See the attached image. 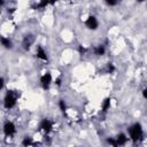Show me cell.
<instances>
[{
    "label": "cell",
    "instance_id": "cell-17",
    "mask_svg": "<svg viewBox=\"0 0 147 147\" xmlns=\"http://www.w3.org/2000/svg\"><path fill=\"white\" fill-rule=\"evenodd\" d=\"M115 70H116V68H115L114 63H108L107 64V74H114Z\"/></svg>",
    "mask_w": 147,
    "mask_h": 147
},
{
    "label": "cell",
    "instance_id": "cell-11",
    "mask_svg": "<svg viewBox=\"0 0 147 147\" xmlns=\"http://www.w3.org/2000/svg\"><path fill=\"white\" fill-rule=\"evenodd\" d=\"M110 108H111V98L107 96L101 101V111L102 113H107Z\"/></svg>",
    "mask_w": 147,
    "mask_h": 147
},
{
    "label": "cell",
    "instance_id": "cell-20",
    "mask_svg": "<svg viewBox=\"0 0 147 147\" xmlns=\"http://www.w3.org/2000/svg\"><path fill=\"white\" fill-rule=\"evenodd\" d=\"M78 51H79V53H80V54H85L86 48H85V47H83V46H79V47H78Z\"/></svg>",
    "mask_w": 147,
    "mask_h": 147
},
{
    "label": "cell",
    "instance_id": "cell-14",
    "mask_svg": "<svg viewBox=\"0 0 147 147\" xmlns=\"http://www.w3.org/2000/svg\"><path fill=\"white\" fill-rule=\"evenodd\" d=\"M57 107H59V109H60V111H61V113H65V111H67V109H68L67 102H65L63 99H60V100L57 101Z\"/></svg>",
    "mask_w": 147,
    "mask_h": 147
},
{
    "label": "cell",
    "instance_id": "cell-12",
    "mask_svg": "<svg viewBox=\"0 0 147 147\" xmlns=\"http://www.w3.org/2000/svg\"><path fill=\"white\" fill-rule=\"evenodd\" d=\"M106 46L105 45H96V46H94L93 47V54L95 55V56H103L105 54H106Z\"/></svg>",
    "mask_w": 147,
    "mask_h": 147
},
{
    "label": "cell",
    "instance_id": "cell-10",
    "mask_svg": "<svg viewBox=\"0 0 147 147\" xmlns=\"http://www.w3.org/2000/svg\"><path fill=\"white\" fill-rule=\"evenodd\" d=\"M0 45L5 49H13V47H14L13 40L9 37H6V36H0Z\"/></svg>",
    "mask_w": 147,
    "mask_h": 147
},
{
    "label": "cell",
    "instance_id": "cell-19",
    "mask_svg": "<svg viewBox=\"0 0 147 147\" xmlns=\"http://www.w3.org/2000/svg\"><path fill=\"white\" fill-rule=\"evenodd\" d=\"M5 79H3V77H1L0 76V91H2L3 88H5Z\"/></svg>",
    "mask_w": 147,
    "mask_h": 147
},
{
    "label": "cell",
    "instance_id": "cell-3",
    "mask_svg": "<svg viewBox=\"0 0 147 147\" xmlns=\"http://www.w3.org/2000/svg\"><path fill=\"white\" fill-rule=\"evenodd\" d=\"M38 130L44 134H49L54 130V121H52L51 118H42L38 125Z\"/></svg>",
    "mask_w": 147,
    "mask_h": 147
},
{
    "label": "cell",
    "instance_id": "cell-8",
    "mask_svg": "<svg viewBox=\"0 0 147 147\" xmlns=\"http://www.w3.org/2000/svg\"><path fill=\"white\" fill-rule=\"evenodd\" d=\"M36 56H37V59H39L40 61H42V62H48L49 61V59H48V54H47V52H46V49L41 46V45H37L36 46Z\"/></svg>",
    "mask_w": 147,
    "mask_h": 147
},
{
    "label": "cell",
    "instance_id": "cell-4",
    "mask_svg": "<svg viewBox=\"0 0 147 147\" xmlns=\"http://www.w3.org/2000/svg\"><path fill=\"white\" fill-rule=\"evenodd\" d=\"M53 82H54V79H53V75L51 71L44 72L39 78V83H40V86L42 87V90H48L51 87V85L53 84Z\"/></svg>",
    "mask_w": 147,
    "mask_h": 147
},
{
    "label": "cell",
    "instance_id": "cell-21",
    "mask_svg": "<svg viewBox=\"0 0 147 147\" xmlns=\"http://www.w3.org/2000/svg\"><path fill=\"white\" fill-rule=\"evenodd\" d=\"M146 92H147V88H146V87H145V88H142V91H141V93H142V98H144L145 100L147 99V93H146Z\"/></svg>",
    "mask_w": 147,
    "mask_h": 147
},
{
    "label": "cell",
    "instance_id": "cell-1",
    "mask_svg": "<svg viewBox=\"0 0 147 147\" xmlns=\"http://www.w3.org/2000/svg\"><path fill=\"white\" fill-rule=\"evenodd\" d=\"M144 127L140 122L133 123L129 129H127V137L129 140H131L133 144H138L144 139Z\"/></svg>",
    "mask_w": 147,
    "mask_h": 147
},
{
    "label": "cell",
    "instance_id": "cell-22",
    "mask_svg": "<svg viewBox=\"0 0 147 147\" xmlns=\"http://www.w3.org/2000/svg\"><path fill=\"white\" fill-rule=\"evenodd\" d=\"M5 6V1L3 0H0V8H2Z\"/></svg>",
    "mask_w": 147,
    "mask_h": 147
},
{
    "label": "cell",
    "instance_id": "cell-18",
    "mask_svg": "<svg viewBox=\"0 0 147 147\" xmlns=\"http://www.w3.org/2000/svg\"><path fill=\"white\" fill-rule=\"evenodd\" d=\"M105 2H106V5L109 6V7H114V6H116V5L118 3V2L115 1V0H106Z\"/></svg>",
    "mask_w": 147,
    "mask_h": 147
},
{
    "label": "cell",
    "instance_id": "cell-13",
    "mask_svg": "<svg viewBox=\"0 0 147 147\" xmlns=\"http://www.w3.org/2000/svg\"><path fill=\"white\" fill-rule=\"evenodd\" d=\"M21 145H22V147H32V146L34 145V141H33L32 137H30V136H25L24 138H22Z\"/></svg>",
    "mask_w": 147,
    "mask_h": 147
},
{
    "label": "cell",
    "instance_id": "cell-16",
    "mask_svg": "<svg viewBox=\"0 0 147 147\" xmlns=\"http://www.w3.org/2000/svg\"><path fill=\"white\" fill-rule=\"evenodd\" d=\"M106 141H107V144H108L110 147H117V146H116V141H115V137H108V138L106 139Z\"/></svg>",
    "mask_w": 147,
    "mask_h": 147
},
{
    "label": "cell",
    "instance_id": "cell-15",
    "mask_svg": "<svg viewBox=\"0 0 147 147\" xmlns=\"http://www.w3.org/2000/svg\"><path fill=\"white\" fill-rule=\"evenodd\" d=\"M49 3H51V2H48V1H39V2L36 5V8L39 9V10H44V9H46V7H47Z\"/></svg>",
    "mask_w": 147,
    "mask_h": 147
},
{
    "label": "cell",
    "instance_id": "cell-6",
    "mask_svg": "<svg viewBox=\"0 0 147 147\" xmlns=\"http://www.w3.org/2000/svg\"><path fill=\"white\" fill-rule=\"evenodd\" d=\"M84 24H85L86 29H88L91 31H96L99 29V20L96 18L95 15H88L86 17V20L84 21Z\"/></svg>",
    "mask_w": 147,
    "mask_h": 147
},
{
    "label": "cell",
    "instance_id": "cell-9",
    "mask_svg": "<svg viewBox=\"0 0 147 147\" xmlns=\"http://www.w3.org/2000/svg\"><path fill=\"white\" fill-rule=\"evenodd\" d=\"M115 141H116V146H117V147H123V146H125L130 140H129V137H127L126 133L119 132V133L115 137Z\"/></svg>",
    "mask_w": 147,
    "mask_h": 147
},
{
    "label": "cell",
    "instance_id": "cell-7",
    "mask_svg": "<svg viewBox=\"0 0 147 147\" xmlns=\"http://www.w3.org/2000/svg\"><path fill=\"white\" fill-rule=\"evenodd\" d=\"M34 41H36L34 34H32V33L25 34V36L23 37V40H22V48H23L24 51H29V49L33 46Z\"/></svg>",
    "mask_w": 147,
    "mask_h": 147
},
{
    "label": "cell",
    "instance_id": "cell-5",
    "mask_svg": "<svg viewBox=\"0 0 147 147\" xmlns=\"http://www.w3.org/2000/svg\"><path fill=\"white\" fill-rule=\"evenodd\" d=\"M2 132L6 137H14L17 133V127L13 121H6L2 125Z\"/></svg>",
    "mask_w": 147,
    "mask_h": 147
},
{
    "label": "cell",
    "instance_id": "cell-2",
    "mask_svg": "<svg viewBox=\"0 0 147 147\" xmlns=\"http://www.w3.org/2000/svg\"><path fill=\"white\" fill-rule=\"evenodd\" d=\"M20 96V93L17 91L14 90H7V92L5 93L3 100H2V105L3 108L6 110H11L13 108H15L16 103H17V99Z\"/></svg>",
    "mask_w": 147,
    "mask_h": 147
}]
</instances>
